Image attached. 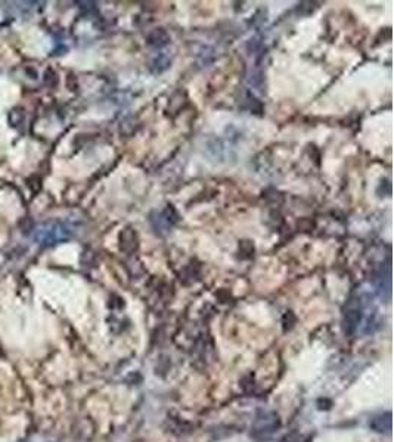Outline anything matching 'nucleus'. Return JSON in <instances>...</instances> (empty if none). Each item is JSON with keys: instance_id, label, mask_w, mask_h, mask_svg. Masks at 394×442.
<instances>
[{"instance_id": "nucleus-1", "label": "nucleus", "mask_w": 394, "mask_h": 442, "mask_svg": "<svg viewBox=\"0 0 394 442\" xmlns=\"http://www.w3.org/2000/svg\"><path fill=\"white\" fill-rule=\"evenodd\" d=\"M74 236V227L62 221H48L33 228V240L43 246H52L65 242Z\"/></svg>"}, {"instance_id": "nucleus-2", "label": "nucleus", "mask_w": 394, "mask_h": 442, "mask_svg": "<svg viewBox=\"0 0 394 442\" xmlns=\"http://www.w3.org/2000/svg\"><path fill=\"white\" fill-rule=\"evenodd\" d=\"M279 428V420L272 413H261L255 417L252 425V435L255 438H267Z\"/></svg>"}, {"instance_id": "nucleus-3", "label": "nucleus", "mask_w": 394, "mask_h": 442, "mask_svg": "<svg viewBox=\"0 0 394 442\" xmlns=\"http://www.w3.org/2000/svg\"><path fill=\"white\" fill-rule=\"evenodd\" d=\"M363 317V307H362V301L359 299H351L348 302L345 315H344V323H345V333L351 335L356 332L360 320Z\"/></svg>"}, {"instance_id": "nucleus-4", "label": "nucleus", "mask_w": 394, "mask_h": 442, "mask_svg": "<svg viewBox=\"0 0 394 442\" xmlns=\"http://www.w3.org/2000/svg\"><path fill=\"white\" fill-rule=\"evenodd\" d=\"M369 428L380 434H389L392 431V413L375 416L369 420Z\"/></svg>"}, {"instance_id": "nucleus-5", "label": "nucleus", "mask_w": 394, "mask_h": 442, "mask_svg": "<svg viewBox=\"0 0 394 442\" xmlns=\"http://www.w3.org/2000/svg\"><path fill=\"white\" fill-rule=\"evenodd\" d=\"M1 355H3V353H1V348H0V357H1Z\"/></svg>"}]
</instances>
